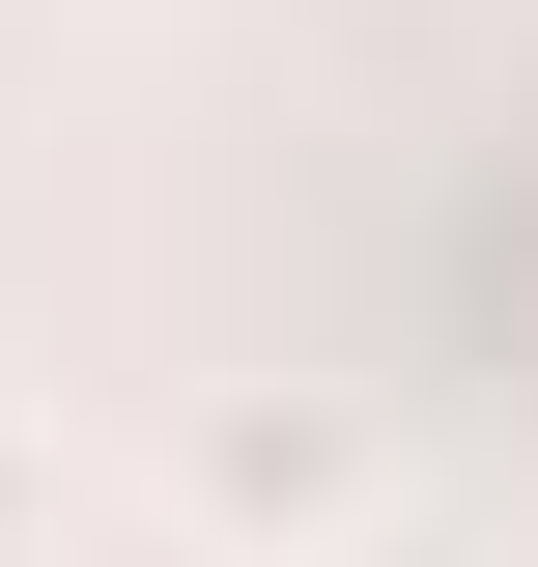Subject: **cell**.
<instances>
[{
    "label": "cell",
    "mask_w": 538,
    "mask_h": 567,
    "mask_svg": "<svg viewBox=\"0 0 538 567\" xmlns=\"http://www.w3.org/2000/svg\"><path fill=\"white\" fill-rule=\"evenodd\" d=\"M142 483H170V539H199V567H340L369 511H397V425L340 398V369H199Z\"/></svg>",
    "instance_id": "1"
},
{
    "label": "cell",
    "mask_w": 538,
    "mask_h": 567,
    "mask_svg": "<svg viewBox=\"0 0 538 567\" xmlns=\"http://www.w3.org/2000/svg\"><path fill=\"white\" fill-rule=\"evenodd\" d=\"M0 567H58V454H29V425H0Z\"/></svg>",
    "instance_id": "2"
}]
</instances>
